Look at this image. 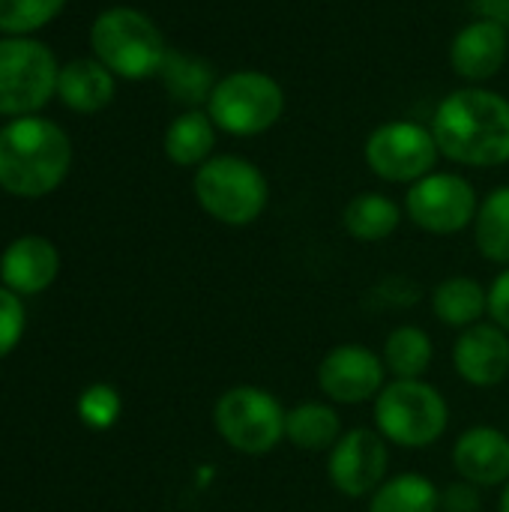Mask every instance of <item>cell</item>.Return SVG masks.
Masks as SVG:
<instances>
[{
  "label": "cell",
  "mask_w": 509,
  "mask_h": 512,
  "mask_svg": "<svg viewBox=\"0 0 509 512\" xmlns=\"http://www.w3.org/2000/svg\"><path fill=\"white\" fill-rule=\"evenodd\" d=\"M405 207H399L384 192H360L342 210V228L357 243H381L393 237L402 225Z\"/></svg>",
  "instance_id": "21"
},
{
  "label": "cell",
  "mask_w": 509,
  "mask_h": 512,
  "mask_svg": "<svg viewBox=\"0 0 509 512\" xmlns=\"http://www.w3.org/2000/svg\"><path fill=\"white\" fill-rule=\"evenodd\" d=\"M219 132L255 138L273 129L285 114L282 84L261 69H234L216 81L204 105Z\"/></svg>",
  "instance_id": "6"
},
{
  "label": "cell",
  "mask_w": 509,
  "mask_h": 512,
  "mask_svg": "<svg viewBox=\"0 0 509 512\" xmlns=\"http://www.w3.org/2000/svg\"><path fill=\"white\" fill-rule=\"evenodd\" d=\"M93 57L123 81H144L162 72L168 42L156 21L135 6H108L90 27Z\"/></svg>",
  "instance_id": "3"
},
{
  "label": "cell",
  "mask_w": 509,
  "mask_h": 512,
  "mask_svg": "<svg viewBox=\"0 0 509 512\" xmlns=\"http://www.w3.org/2000/svg\"><path fill=\"white\" fill-rule=\"evenodd\" d=\"M498 512H509V483L501 489V498H498Z\"/></svg>",
  "instance_id": "31"
},
{
  "label": "cell",
  "mask_w": 509,
  "mask_h": 512,
  "mask_svg": "<svg viewBox=\"0 0 509 512\" xmlns=\"http://www.w3.org/2000/svg\"><path fill=\"white\" fill-rule=\"evenodd\" d=\"M192 192L198 207L219 225L246 228L255 225L270 204L267 174L243 156L219 153L195 168Z\"/></svg>",
  "instance_id": "4"
},
{
  "label": "cell",
  "mask_w": 509,
  "mask_h": 512,
  "mask_svg": "<svg viewBox=\"0 0 509 512\" xmlns=\"http://www.w3.org/2000/svg\"><path fill=\"white\" fill-rule=\"evenodd\" d=\"M318 390L333 405H366L375 402L387 387L384 357L366 345L345 342L330 348L318 363Z\"/></svg>",
  "instance_id": "12"
},
{
  "label": "cell",
  "mask_w": 509,
  "mask_h": 512,
  "mask_svg": "<svg viewBox=\"0 0 509 512\" xmlns=\"http://www.w3.org/2000/svg\"><path fill=\"white\" fill-rule=\"evenodd\" d=\"M456 375L477 390L501 387L509 378V333L495 321H480L462 330L453 342Z\"/></svg>",
  "instance_id": "13"
},
{
  "label": "cell",
  "mask_w": 509,
  "mask_h": 512,
  "mask_svg": "<svg viewBox=\"0 0 509 512\" xmlns=\"http://www.w3.org/2000/svg\"><path fill=\"white\" fill-rule=\"evenodd\" d=\"M60 273V252L48 237L24 234L12 240L0 255V279L3 288L15 291L18 297L42 294L54 285Z\"/></svg>",
  "instance_id": "16"
},
{
  "label": "cell",
  "mask_w": 509,
  "mask_h": 512,
  "mask_svg": "<svg viewBox=\"0 0 509 512\" xmlns=\"http://www.w3.org/2000/svg\"><path fill=\"white\" fill-rule=\"evenodd\" d=\"M342 417L333 402H300L288 408L285 417V441L303 453H330L342 438Z\"/></svg>",
  "instance_id": "20"
},
{
  "label": "cell",
  "mask_w": 509,
  "mask_h": 512,
  "mask_svg": "<svg viewBox=\"0 0 509 512\" xmlns=\"http://www.w3.org/2000/svg\"><path fill=\"white\" fill-rule=\"evenodd\" d=\"M66 0H0V33L3 36H30L48 27Z\"/></svg>",
  "instance_id": "26"
},
{
  "label": "cell",
  "mask_w": 509,
  "mask_h": 512,
  "mask_svg": "<svg viewBox=\"0 0 509 512\" xmlns=\"http://www.w3.org/2000/svg\"><path fill=\"white\" fill-rule=\"evenodd\" d=\"M471 228L477 252L498 267H509V186L492 189L480 201Z\"/></svg>",
  "instance_id": "24"
},
{
  "label": "cell",
  "mask_w": 509,
  "mask_h": 512,
  "mask_svg": "<svg viewBox=\"0 0 509 512\" xmlns=\"http://www.w3.org/2000/svg\"><path fill=\"white\" fill-rule=\"evenodd\" d=\"M288 408L264 387H228L213 405L216 435L240 456H267L285 441Z\"/></svg>",
  "instance_id": "7"
},
{
  "label": "cell",
  "mask_w": 509,
  "mask_h": 512,
  "mask_svg": "<svg viewBox=\"0 0 509 512\" xmlns=\"http://www.w3.org/2000/svg\"><path fill=\"white\" fill-rule=\"evenodd\" d=\"M369 512H441V489L417 471L387 477L369 498Z\"/></svg>",
  "instance_id": "23"
},
{
  "label": "cell",
  "mask_w": 509,
  "mask_h": 512,
  "mask_svg": "<svg viewBox=\"0 0 509 512\" xmlns=\"http://www.w3.org/2000/svg\"><path fill=\"white\" fill-rule=\"evenodd\" d=\"M444 159L468 168H498L509 162V99L486 87L447 93L429 123Z\"/></svg>",
  "instance_id": "1"
},
{
  "label": "cell",
  "mask_w": 509,
  "mask_h": 512,
  "mask_svg": "<svg viewBox=\"0 0 509 512\" xmlns=\"http://www.w3.org/2000/svg\"><path fill=\"white\" fill-rule=\"evenodd\" d=\"M387 474H390V444L378 429H366V426L348 429L327 453V480L339 495L351 501L372 498L387 480Z\"/></svg>",
  "instance_id": "11"
},
{
  "label": "cell",
  "mask_w": 509,
  "mask_h": 512,
  "mask_svg": "<svg viewBox=\"0 0 509 512\" xmlns=\"http://www.w3.org/2000/svg\"><path fill=\"white\" fill-rule=\"evenodd\" d=\"M480 195L456 171H432L405 192V216L426 234L450 237L474 225Z\"/></svg>",
  "instance_id": "10"
},
{
  "label": "cell",
  "mask_w": 509,
  "mask_h": 512,
  "mask_svg": "<svg viewBox=\"0 0 509 512\" xmlns=\"http://www.w3.org/2000/svg\"><path fill=\"white\" fill-rule=\"evenodd\" d=\"M507 51V27L489 18H474L453 36L450 66L459 78L471 84H483L501 72V66L507 63Z\"/></svg>",
  "instance_id": "15"
},
{
  "label": "cell",
  "mask_w": 509,
  "mask_h": 512,
  "mask_svg": "<svg viewBox=\"0 0 509 512\" xmlns=\"http://www.w3.org/2000/svg\"><path fill=\"white\" fill-rule=\"evenodd\" d=\"M381 357L390 378H426L435 360V345L423 327L402 324L387 333Z\"/></svg>",
  "instance_id": "22"
},
{
  "label": "cell",
  "mask_w": 509,
  "mask_h": 512,
  "mask_svg": "<svg viewBox=\"0 0 509 512\" xmlns=\"http://www.w3.org/2000/svg\"><path fill=\"white\" fill-rule=\"evenodd\" d=\"M459 480L477 489H504L509 483V432L498 426H471L453 444Z\"/></svg>",
  "instance_id": "14"
},
{
  "label": "cell",
  "mask_w": 509,
  "mask_h": 512,
  "mask_svg": "<svg viewBox=\"0 0 509 512\" xmlns=\"http://www.w3.org/2000/svg\"><path fill=\"white\" fill-rule=\"evenodd\" d=\"M375 429L390 447L426 450L450 429V405L426 378H393L372 402Z\"/></svg>",
  "instance_id": "5"
},
{
  "label": "cell",
  "mask_w": 509,
  "mask_h": 512,
  "mask_svg": "<svg viewBox=\"0 0 509 512\" xmlns=\"http://www.w3.org/2000/svg\"><path fill=\"white\" fill-rule=\"evenodd\" d=\"M159 78L165 81L171 99H177L183 105H198V102L207 105L210 90L219 81L213 75L210 63H204L201 57H192V54H180V51H168Z\"/></svg>",
  "instance_id": "25"
},
{
  "label": "cell",
  "mask_w": 509,
  "mask_h": 512,
  "mask_svg": "<svg viewBox=\"0 0 509 512\" xmlns=\"http://www.w3.org/2000/svg\"><path fill=\"white\" fill-rule=\"evenodd\" d=\"M489 321L509 333V267H504L489 285Z\"/></svg>",
  "instance_id": "30"
},
{
  "label": "cell",
  "mask_w": 509,
  "mask_h": 512,
  "mask_svg": "<svg viewBox=\"0 0 509 512\" xmlns=\"http://www.w3.org/2000/svg\"><path fill=\"white\" fill-rule=\"evenodd\" d=\"M216 123L210 120L207 111L201 108H189L183 114H177L162 138V150L168 156V162L180 165V168H198L204 165L210 156H216Z\"/></svg>",
  "instance_id": "19"
},
{
  "label": "cell",
  "mask_w": 509,
  "mask_h": 512,
  "mask_svg": "<svg viewBox=\"0 0 509 512\" xmlns=\"http://www.w3.org/2000/svg\"><path fill=\"white\" fill-rule=\"evenodd\" d=\"M369 171L384 183H417L426 174L438 171V141L429 126L417 120H387L369 132L363 144Z\"/></svg>",
  "instance_id": "9"
},
{
  "label": "cell",
  "mask_w": 509,
  "mask_h": 512,
  "mask_svg": "<svg viewBox=\"0 0 509 512\" xmlns=\"http://www.w3.org/2000/svg\"><path fill=\"white\" fill-rule=\"evenodd\" d=\"M72 168V141L48 117H12L0 126V189L15 198H45Z\"/></svg>",
  "instance_id": "2"
},
{
  "label": "cell",
  "mask_w": 509,
  "mask_h": 512,
  "mask_svg": "<svg viewBox=\"0 0 509 512\" xmlns=\"http://www.w3.org/2000/svg\"><path fill=\"white\" fill-rule=\"evenodd\" d=\"M24 327H27V312L21 297L9 288H0V360L18 348Z\"/></svg>",
  "instance_id": "28"
},
{
  "label": "cell",
  "mask_w": 509,
  "mask_h": 512,
  "mask_svg": "<svg viewBox=\"0 0 509 512\" xmlns=\"http://www.w3.org/2000/svg\"><path fill=\"white\" fill-rule=\"evenodd\" d=\"M117 93V75L96 57H75L60 66L57 99L75 114H96L111 105Z\"/></svg>",
  "instance_id": "17"
},
{
  "label": "cell",
  "mask_w": 509,
  "mask_h": 512,
  "mask_svg": "<svg viewBox=\"0 0 509 512\" xmlns=\"http://www.w3.org/2000/svg\"><path fill=\"white\" fill-rule=\"evenodd\" d=\"M75 408H78V417L87 429L105 432L120 420L123 399H120L117 387H111V384H90L87 390H81Z\"/></svg>",
  "instance_id": "27"
},
{
  "label": "cell",
  "mask_w": 509,
  "mask_h": 512,
  "mask_svg": "<svg viewBox=\"0 0 509 512\" xmlns=\"http://www.w3.org/2000/svg\"><path fill=\"white\" fill-rule=\"evenodd\" d=\"M432 312L444 327L462 333L489 318V288L474 276H447L432 291Z\"/></svg>",
  "instance_id": "18"
},
{
  "label": "cell",
  "mask_w": 509,
  "mask_h": 512,
  "mask_svg": "<svg viewBox=\"0 0 509 512\" xmlns=\"http://www.w3.org/2000/svg\"><path fill=\"white\" fill-rule=\"evenodd\" d=\"M60 63L54 51L33 36H0V114H39L57 96Z\"/></svg>",
  "instance_id": "8"
},
{
  "label": "cell",
  "mask_w": 509,
  "mask_h": 512,
  "mask_svg": "<svg viewBox=\"0 0 509 512\" xmlns=\"http://www.w3.org/2000/svg\"><path fill=\"white\" fill-rule=\"evenodd\" d=\"M483 510V489L453 480L441 489V512H480Z\"/></svg>",
  "instance_id": "29"
}]
</instances>
